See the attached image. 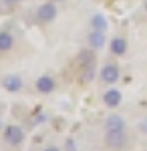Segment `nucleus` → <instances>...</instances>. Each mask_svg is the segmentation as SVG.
<instances>
[{
	"mask_svg": "<svg viewBox=\"0 0 147 151\" xmlns=\"http://www.w3.org/2000/svg\"><path fill=\"white\" fill-rule=\"evenodd\" d=\"M91 28L105 32V30H107V18H105L103 14H95V16L91 18Z\"/></svg>",
	"mask_w": 147,
	"mask_h": 151,
	"instance_id": "obj_14",
	"label": "nucleus"
},
{
	"mask_svg": "<svg viewBox=\"0 0 147 151\" xmlns=\"http://www.w3.org/2000/svg\"><path fill=\"white\" fill-rule=\"evenodd\" d=\"M2 2H6V4H18L20 0H2Z\"/></svg>",
	"mask_w": 147,
	"mask_h": 151,
	"instance_id": "obj_16",
	"label": "nucleus"
},
{
	"mask_svg": "<svg viewBox=\"0 0 147 151\" xmlns=\"http://www.w3.org/2000/svg\"><path fill=\"white\" fill-rule=\"evenodd\" d=\"M36 18H38V22H53L55 18H57V6L53 4V2H45V4H40L38 6V10H36Z\"/></svg>",
	"mask_w": 147,
	"mask_h": 151,
	"instance_id": "obj_4",
	"label": "nucleus"
},
{
	"mask_svg": "<svg viewBox=\"0 0 147 151\" xmlns=\"http://www.w3.org/2000/svg\"><path fill=\"white\" fill-rule=\"evenodd\" d=\"M99 77H101V81L105 85H115V83L119 81V77H121V70H119V65H115V63H107L101 70H99Z\"/></svg>",
	"mask_w": 147,
	"mask_h": 151,
	"instance_id": "obj_3",
	"label": "nucleus"
},
{
	"mask_svg": "<svg viewBox=\"0 0 147 151\" xmlns=\"http://www.w3.org/2000/svg\"><path fill=\"white\" fill-rule=\"evenodd\" d=\"M2 87L8 91V93H18L22 89V79L18 75H6L2 79Z\"/></svg>",
	"mask_w": 147,
	"mask_h": 151,
	"instance_id": "obj_8",
	"label": "nucleus"
},
{
	"mask_svg": "<svg viewBox=\"0 0 147 151\" xmlns=\"http://www.w3.org/2000/svg\"><path fill=\"white\" fill-rule=\"evenodd\" d=\"M127 38H123V36H115V38H111V45H109V48H111V55H115V57H123L125 52H127Z\"/></svg>",
	"mask_w": 147,
	"mask_h": 151,
	"instance_id": "obj_10",
	"label": "nucleus"
},
{
	"mask_svg": "<svg viewBox=\"0 0 147 151\" xmlns=\"http://www.w3.org/2000/svg\"><path fill=\"white\" fill-rule=\"evenodd\" d=\"M34 87H36V91H38V93L48 95V93H53V91H55L57 83H55V79H53L50 75H43V77H38V79H36Z\"/></svg>",
	"mask_w": 147,
	"mask_h": 151,
	"instance_id": "obj_6",
	"label": "nucleus"
},
{
	"mask_svg": "<svg viewBox=\"0 0 147 151\" xmlns=\"http://www.w3.org/2000/svg\"><path fill=\"white\" fill-rule=\"evenodd\" d=\"M103 103H105V107H109V109H117L119 105L123 103V93L119 89H107L103 93Z\"/></svg>",
	"mask_w": 147,
	"mask_h": 151,
	"instance_id": "obj_5",
	"label": "nucleus"
},
{
	"mask_svg": "<svg viewBox=\"0 0 147 151\" xmlns=\"http://www.w3.org/2000/svg\"><path fill=\"white\" fill-rule=\"evenodd\" d=\"M0 131H4V127H2V119H0Z\"/></svg>",
	"mask_w": 147,
	"mask_h": 151,
	"instance_id": "obj_18",
	"label": "nucleus"
},
{
	"mask_svg": "<svg viewBox=\"0 0 147 151\" xmlns=\"http://www.w3.org/2000/svg\"><path fill=\"white\" fill-rule=\"evenodd\" d=\"M127 141H129L127 129H123V131H107V133H105V145H107L109 149L121 151L125 145H127Z\"/></svg>",
	"mask_w": 147,
	"mask_h": 151,
	"instance_id": "obj_1",
	"label": "nucleus"
},
{
	"mask_svg": "<svg viewBox=\"0 0 147 151\" xmlns=\"http://www.w3.org/2000/svg\"><path fill=\"white\" fill-rule=\"evenodd\" d=\"M87 42H89V48H93V50H99V48L105 47L107 36H105V32H101V30H91L89 36H87Z\"/></svg>",
	"mask_w": 147,
	"mask_h": 151,
	"instance_id": "obj_7",
	"label": "nucleus"
},
{
	"mask_svg": "<svg viewBox=\"0 0 147 151\" xmlns=\"http://www.w3.org/2000/svg\"><path fill=\"white\" fill-rule=\"evenodd\" d=\"M143 8H145V12H147V0H145V4H143Z\"/></svg>",
	"mask_w": 147,
	"mask_h": 151,
	"instance_id": "obj_19",
	"label": "nucleus"
},
{
	"mask_svg": "<svg viewBox=\"0 0 147 151\" xmlns=\"http://www.w3.org/2000/svg\"><path fill=\"white\" fill-rule=\"evenodd\" d=\"M43 151H61L58 147H46V149H43Z\"/></svg>",
	"mask_w": 147,
	"mask_h": 151,
	"instance_id": "obj_17",
	"label": "nucleus"
},
{
	"mask_svg": "<svg viewBox=\"0 0 147 151\" xmlns=\"http://www.w3.org/2000/svg\"><path fill=\"white\" fill-rule=\"evenodd\" d=\"M14 47V36L10 32H0V52H8Z\"/></svg>",
	"mask_w": 147,
	"mask_h": 151,
	"instance_id": "obj_13",
	"label": "nucleus"
},
{
	"mask_svg": "<svg viewBox=\"0 0 147 151\" xmlns=\"http://www.w3.org/2000/svg\"><path fill=\"white\" fill-rule=\"evenodd\" d=\"M127 129V123L121 115H109L105 119V131H123Z\"/></svg>",
	"mask_w": 147,
	"mask_h": 151,
	"instance_id": "obj_9",
	"label": "nucleus"
},
{
	"mask_svg": "<svg viewBox=\"0 0 147 151\" xmlns=\"http://www.w3.org/2000/svg\"><path fill=\"white\" fill-rule=\"evenodd\" d=\"M2 137L6 141V145L18 147V145H22V141H24V131L20 125H6L4 131H2Z\"/></svg>",
	"mask_w": 147,
	"mask_h": 151,
	"instance_id": "obj_2",
	"label": "nucleus"
},
{
	"mask_svg": "<svg viewBox=\"0 0 147 151\" xmlns=\"http://www.w3.org/2000/svg\"><path fill=\"white\" fill-rule=\"evenodd\" d=\"M77 63L79 67H89V65H95V50L93 48H87V50H81L79 57H77Z\"/></svg>",
	"mask_w": 147,
	"mask_h": 151,
	"instance_id": "obj_11",
	"label": "nucleus"
},
{
	"mask_svg": "<svg viewBox=\"0 0 147 151\" xmlns=\"http://www.w3.org/2000/svg\"><path fill=\"white\" fill-rule=\"evenodd\" d=\"M139 131H143V133H147V117L139 123Z\"/></svg>",
	"mask_w": 147,
	"mask_h": 151,
	"instance_id": "obj_15",
	"label": "nucleus"
},
{
	"mask_svg": "<svg viewBox=\"0 0 147 151\" xmlns=\"http://www.w3.org/2000/svg\"><path fill=\"white\" fill-rule=\"evenodd\" d=\"M95 65H89V67H83V70H81L79 75V83L83 85V87H87V85H91V81L95 79Z\"/></svg>",
	"mask_w": 147,
	"mask_h": 151,
	"instance_id": "obj_12",
	"label": "nucleus"
}]
</instances>
